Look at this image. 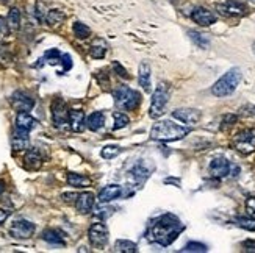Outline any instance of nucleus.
<instances>
[{"label": "nucleus", "instance_id": "1", "mask_svg": "<svg viewBox=\"0 0 255 253\" xmlns=\"http://www.w3.org/2000/svg\"><path fill=\"white\" fill-rule=\"evenodd\" d=\"M185 230V225L180 222V219L175 214H163L158 219L149 225L147 230V239L150 243H155L161 247H168L171 246L174 241L179 238V235Z\"/></svg>", "mask_w": 255, "mask_h": 253}, {"label": "nucleus", "instance_id": "2", "mask_svg": "<svg viewBox=\"0 0 255 253\" xmlns=\"http://www.w3.org/2000/svg\"><path fill=\"white\" fill-rule=\"evenodd\" d=\"M190 130L177 125L171 120H161V122H157L152 130H150V138L153 141H164V142H171V141H179L182 138H185Z\"/></svg>", "mask_w": 255, "mask_h": 253}, {"label": "nucleus", "instance_id": "3", "mask_svg": "<svg viewBox=\"0 0 255 253\" xmlns=\"http://www.w3.org/2000/svg\"><path fill=\"white\" fill-rule=\"evenodd\" d=\"M241 82V71L238 68H234L230 69L227 74H224L221 79L213 84L212 87V92L213 95L216 97H226V95H230L237 89V86L240 84Z\"/></svg>", "mask_w": 255, "mask_h": 253}, {"label": "nucleus", "instance_id": "4", "mask_svg": "<svg viewBox=\"0 0 255 253\" xmlns=\"http://www.w3.org/2000/svg\"><path fill=\"white\" fill-rule=\"evenodd\" d=\"M113 97L121 109H136L141 102V94L138 91H133L123 84L113 92Z\"/></svg>", "mask_w": 255, "mask_h": 253}, {"label": "nucleus", "instance_id": "5", "mask_svg": "<svg viewBox=\"0 0 255 253\" xmlns=\"http://www.w3.org/2000/svg\"><path fill=\"white\" fill-rule=\"evenodd\" d=\"M169 98V89L166 83H160V86L157 87V91L152 95V103H150V109H149V116L152 119H157L164 113L166 103H168Z\"/></svg>", "mask_w": 255, "mask_h": 253}, {"label": "nucleus", "instance_id": "6", "mask_svg": "<svg viewBox=\"0 0 255 253\" xmlns=\"http://www.w3.org/2000/svg\"><path fill=\"white\" fill-rule=\"evenodd\" d=\"M234 147L243 153V155H249L255 150V128L243 130L234 138Z\"/></svg>", "mask_w": 255, "mask_h": 253}, {"label": "nucleus", "instance_id": "7", "mask_svg": "<svg viewBox=\"0 0 255 253\" xmlns=\"http://www.w3.org/2000/svg\"><path fill=\"white\" fill-rule=\"evenodd\" d=\"M35 233V224H31L25 219H19L9 228V235L16 239H28Z\"/></svg>", "mask_w": 255, "mask_h": 253}, {"label": "nucleus", "instance_id": "8", "mask_svg": "<svg viewBox=\"0 0 255 253\" xmlns=\"http://www.w3.org/2000/svg\"><path fill=\"white\" fill-rule=\"evenodd\" d=\"M52 119H53V124L57 127H61L69 122V109H68V105H66L61 98H57V100H53L52 103Z\"/></svg>", "mask_w": 255, "mask_h": 253}, {"label": "nucleus", "instance_id": "9", "mask_svg": "<svg viewBox=\"0 0 255 253\" xmlns=\"http://www.w3.org/2000/svg\"><path fill=\"white\" fill-rule=\"evenodd\" d=\"M88 236H90L91 244L96 247H104L108 243V230L104 224L97 222L93 224L90 227V232H88Z\"/></svg>", "mask_w": 255, "mask_h": 253}, {"label": "nucleus", "instance_id": "10", "mask_svg": "<svg viewBox=\"0 0 255 253\" xmlns=\"http://www.w3.org/2000/svg\"><path fill=\"white\" fill-rule=\"evenodd\" d=\"M234 166L235 164H230L224 157H218L210 163V172H212V175L216 178H224L227 175H232Z\"/></svg>", "mask_w": 255, "mask_h": 253}, {"label": "nucleus", "instance_id": "11", "mask_svg": "<svg viewBox=\"0 0 255 253\" xmlns=\"http://www.w3.org/2000/svg\"><path fill=\"white\" fill-rule=\"evenodd\" d=\"M11 103L17 109L19 113H28L35 106V100L31 98V95H28L24 91H16L11 97Z\"/></svg>", "mask_w": 255, "mask_h": 253}, {"label": "nucleus", "instance_id": "12", "mask_svg": "<svg viewBox=\"0 0 255 253\" xmlns=\"http://www.w3.org/2000/svg\"><path fill=\"white\" fill-rule=\"evenodd\" d=\"M172 116L175 119L182 120L183 124H188V125H194L199 122V119H201V113L197 111V109H193V108H182V109H175L172 113Z\"/></svg>", "mask_w": 255, "mask_h": 253}, {"label": "nucleus", "instance_id": "13", "mask_svg": "<svg viewBox=\"0 0 255 253\" xmlns=\"http://www.w3.org/2000/svg\"><path fill=\"white\" fill-rule=\"evenodd\" d=\"M191 17L196 24L202 25V27H208V25H212L216 22L215 13H212V11L207 9V8H196L191 13Z\"/></svg>", "mask_w": 255, "mask_h": 253}, {"label": "nucleus", "instance_id": "14", "mask_svg": "<svg viewBox=\"0 0 255 253\" xmlns=\"http://www.w3.org/2000/svg\"><path fill=\"white\" fill-rule=\"evenodd\" d=\"M36 124H38V120L35 117H31L28 113H19L16 117V131L30 135V131L36 127Z\"/></svg>", "mask_w": 255, "mask_h": 253}, {"label": "nucleus", "instance_id": "15", "mask_svg": "<svg viewBox=\"0 0 255 253\" xmlns=\"http://www.w3.org/2000/svg\"><path fill=\"white\" fill-rule=\"evenodd\" d=\"M219 13H223L226 16H243L246 14V6L241 2H237V0H229V2L218 5Z\"/></svg>", "mask_w": 255, "mask_h": 253}, {"label": "nucleus", "instance_id": "16", "mask_svg": "<svg viewBox=\"0 0 255 253\" xmlns=\"http://www.w3.org/2000/svg\"><path fill=\"white\" fill-rule=\"evenodd\" d=\"M119 197H123V186H119V184H108L99 192V200L102 203L113 202L119 199Z\"/></svg>", "mask_w": 255, "mask_h": 253}, {"label": "nucleus", "instance_id": "17", "mask_svg": "<svg viewBox=\"0 0 255 253\" xmlns=\"http://www.w3.org/2000/svg\"><path fill=\"white\" fill-rule=\"evenodd\" d=\"M94 200L96 199H94V194L93 192H83V194H80L79 197H77L75 206H77V210H79V213L88 214V213L93 210Z\"/></svg>", "mask_w": 255, "mask_h": 253}, {"label": "nucleus", "instance_id": "18", "mask_svg": "<svg viewBox=\"0 0 255 253\" xmlns=\"http://www.w3.org/2000/svg\"><path fill=\"white\" fill-rule=\"evenodd\" d=\"M128 175H130V178L138 183V184H142L144 181H146L149 178V175H150V169H147L146 166H144L142 163L136 164V166H133L130 170H128Z\"/></svg>", "mask_w": 255, "mask_h": 253}, {"label": "nucleus", "instance_id": "19", "mask_svg": "<svg viewBox=\"0 0 255 253\" xmlns=\"http://www.w3.org/2000/svg\"><path fill=\"white\" fill-rule=\"evenodd\" d=\"M86 124V117L85 113L80 109H72L69 111V125L74 131H82Z\"/></svg>", "mask_w": 255, "mask_h": 253}, {"label": "nucleus", "instance_id": "20", "mask_svg": "<svg viewBox=\"0 0 255 253\" xmlns=\"http://www.w3.org/2000/svg\"><path fill=\"white\" fill-rule=\"evenodd\" d=\"M138 82L139 86L144 91L149 92L150 91V68L147 63H141L139 64V75H138Z\"/></svg>", "mask_w": 255, "mask_h": 253}, {"label": "nucleus", "instance_id": "21", "mask_svg": "<svg viewBox=\"0 0 255 253\" xmlns=\"http://www.w3.org/2000/svg\"><path fill=\"white\" fill-rule=\"evenodd\" d=\"M42 239L46 241V243H49V244H53V246H64V236H63V233L58 232V230H53V228L44 230Z\"/></svg>", "mask_w": 255, "mask_h": 253}, {"label": "nucleus", "instance_id": "22", "mask_svg": "<svg viewBox=\"0 0 255 253\" xmlns=\"http://www.w3.org/2000/svg\"><path fill=\"white\" fill-rule=\"evenodd\" d=\"M41 164H42V158L39 155V152L36 149L28 150L27 155H25V166L31 170H36L41 168Z\"/></svg>", "mask_w": 255, "mask_h": 253}, {"label": "nucleus", "instance_id": "23", "mask_svg": "<svg viewBox=\"0 0 255 253\" xmlns=\"http://www.w3.org/2000/svg\"><path fill=\"white\" fill-rule=\"evenodd\" d=\"M104 124H105V114H104V113H101V111L93 113L90 117H88V120H86L88 128L93 130V131L101 130V128L104 127Z\"/></svg>", "mask_w": 255, "mask_h": 253}, {"label": "nucleus", "instance_id": "24", "mask_svg": "<svg viewBox=\"0 0 255 253\" xmlns=\"http://www.w3.org/2000/svg\"><path fill=\"white\" fill-rule=\"evenodd\" d=\"M68 183L71 186H74V188H86V186L91 184V180L85 177V175H80V173H74L71 172L68 175Z\"/></svg>", "mask_w": 255, "mask_h": 253}, {"label": "nucleus", "instance_id": "25", "mask_svg": "<svg viewBox=\"0 0 255 253\" xmlns=\"http://www.w3.org/2000/svg\"><path fill=\"white\" fill-rule=\"evenodd\" d=\"M115 250L116 252H123V253H135V252H138V246L135 243H131V241L119 239V241H116V244H115Z\"/></svg>", "mask_w": 255, "mask_h": 253}, {"label": "nucleus", "instance_id": "26", "mask_svg": "<svg viewBox=\"0 0 255 253\" xmlns=\"http://www.w3.org/2000/svg\"><path fill=\"white\" fill-rule=\"evenodd\" d=\"M235 225H238L243 230H248V232H255V219L248 217V216H238L235 217Z\"/></svg>", "mask_w": 255, "mask_h": 253}, {"label": "nucleus", "instance_id": "27", "mask_svg": "<svg viewBox=\"0 0 255 253\" xmlns=\"http://www.w3.org/2000/svg\"><path fill=\"white\" fill-rule=\"evenodd\" d=\"M188 35H190L191 41L196 44V46H199L201 49H207L210 46V39L207 35H202V33H199V31H190Z\"/></svg>", "mask_w": 255, "mask_h": 253}, {"label": "nucleus", "instance_id": "28", "mask_svg": "<svg viewBox=\"0 0 255 253\" xmlns=\"http://www.w3.org/2000/svg\"><path fill=\"white\" fill-rule=\"evenodd\" d=\"M72 30H74V35L79 38V39H88V38H90V35H91L90 27L82 24V22H75Z\"/></svg>", "mask_w": 255, "mask_h": 253}, {"label": "nucleus", "instance_id": "29", "mask_svg": "<svg viewBox=\"0 0 255 253\" xmlns=\"http://www.w3.org/2000/svg\"><path fill=\"white\" fill-rule=\"evenodd\" d=\"M64 20V14L61 13V11L58 9H50L47 11V14H46V22L49 25H57V24H61V22Z\"/></svg>", "mask_w": 255, "mask_h": 253}, {"label": "nucleus", "instance_id": "30", "mask_svg": "<svg viewBox=\"0 0 255 253\" xmlns=\"http://www.w3.org/2000/svg\"><path fill=\"white\" fill-rule=\"evenodd\" d=\"M8 24L11 28H19L20 24V11L17 8H11L8 13Z\"/></svg>", "mask_w": 255, "mask_h": 253}, {"label": "nucleus", "instance_id": "31", "mask_svg": "<svg viewBox=\"0 0 255 253\" xmlns=\"http://www.w3.org/2000/svg\"><path fill=\"white\" fill-rule=\"evenodd\" d=\"M113 117H115V125H113V128H115V130L124 128V127H127V125H128V122H130L128 116H127V114H124V113H115V114H113Z\"/></svg>", "mask_w": 255, "mask_h": 253}, {"label": "nucleus", "instance_id": "32", "mask_svg": "<svg viewBox=\"0 0 255 253\" xmlns=\"http://www.w3.org/2000/svg\"><path fill=\"white\" fill-rule=\"evenodd\" d=\"M119 152H121V149L118 146H105L102 149V157L105 160H113L119 155Z\"/></svg>", "mask_w": 255, "mask_h": 253}, {"label": "nucleus", "instance_id": "33", "mask_svg": "<svg viewBox=\"0 0 255 253\" xmlns=\"http://www.w3.org/2000/svg\"><path fill=\"white\" fill-rule=\"evenodd\" d=\"M44 60H47L50 64H57V63H60V60H61V53H60L57 49L47 50L46 55H44Z\"/></svg>", "mask_w": 255, "mask_h": 253}, {"label": "nucleus", "instance_id": "34", "mask_svg": "<svg viewBox=\"0 0 255 253\" xmlns=\"http://www.w3.org/2000/svg\"><path fill=\"white\" fill-rule=\"evenodd\" d=\"M207 250H208V247L205 244H201V243H188L182 252H199V253H201V252H207Z\"/></svg>", "mask_w": 255, "mask_h": 253}, {"label": "nucleus", "instance_id": "35", "mask_svg": "<svg viewBox=\"0 0 255 253\" xmlns=\"http://www.w3.org/2000/svg\"><path fill=\"white\" fill-rule=\"evenodd\" d=\"M115 213V208H104V206H97L96 208V211H94V214L97 216V217H101V219H107V217H110Z\"/></svg>", "mask_w": 255, "mask_h": 253}, {"label": "nucleus", "instance_id": "36", "mask_svg": "<svg viewBox=\"0 0 255 253\" xmlns=\"http://www.w3.org/2000/svg\"><path fill=\"white\" fill-rule=\"evenodd\" d=\"M105 53H107V46H94L91 47V57L93 58H97V60H101L105 57Z\"/></svg>", "mask_w": 255, "mask_h": 253}, {"label": "nucleus", "instance_id": "37", "mask_svg": "<svg viewBox=\"0 0 255 253\" xmlns=\"http://www.w3.org/2000/svg\"><path fill=\"white\" fill-rule=\"evenodd\" d=\"M113 71L121 77V79H124V80H128V79H130V75L127 74V71H126V69H124L123 66H121L118 61H115V63H113Z\"/></svg>", "mask_w": 255, "mask_h": 253}, {"label": "nucleus", "instance_id": "38", "mask_svg": "<svg viewBox=\"0 0 255 253\" xmlns=\"http://www.w3.org/2000/svg\"><path fill=\"white\" fill-rule=\"evenodd\" d=\"M60 63L63 64V71H69V69L72 68V58H71V55L63 53V55H61Z\"/></svg>", "mask_w": 255, "mask_h": 253}, {"label": "nucleus", "instance_id": "39", "mask_svg": "<svg viewBox=\"0 0 255 253\" xmlns=\"http://www.w3.org/2000/svg\"><path fill=\"white\" fill-rule=\"evenodd\" d=\"M246 210L249 214L255 216V197H249V199L246 200Z\"/></svg>", "mask_w": 255, "mask_h": 253}, {"label": "nucleus", "instance_id": "40", "mask_svg": "<svg viewBox=\"0 0 255 253\" xmlns=\"http://www.w3.org/2000/svg\"><path fill=\"white\" fill-rule=\"evenodd\" d=\"M77 197H79V195H77V194H63V200L66 202V203H72V202H75L77 200Z\"/></svg>", "mask_w": 255, "mask_h": 253}, {"label": "nucleus", "instance_id": "41", "mask_svg": "<svg viewBox=\"0 0 255 253\" xmlns=\"http://www.w3.org/2000/svg\"><path fill=\"white\" fill-rule=\"evenodd\" d=\"M243 247H245L246 252H255V243H254V241H246V243H243Z\"/></svg>", "mask_w": 255, "mask_h": 253}, {"label": "nucleus", "instance_id": "42", "mask_svg": "<svg viewBox=\"0 0 255 253\" xmlns=\"http://www.w3.org/2000/svg\"><path fill=\"white\" fill-rule=\"evenodd\" d=\"M9 214H11V211H8V210H0V225L6 221V219L9 217Z\"/></svg>", "mask_w": 255, "mask_h": 253}, {"label": "nucleus", "instance_id": "43", "mask_svg": "<svg viewBox=\"0 0 255 253\" xmlns=\"http://www.w3.org/2000/svg\"><path fill=\"white\" fill-rule=\"evenodd\" d=\"M235 120H237V117H235V116H226V119H224V125H223V127L234 125V124H235Z\"/></svg>", "mask_w": 255, "mask_h": 253}, {"label": "nucleus", "instance_id": "44", "mask_svg": "<svg viewBox=\"0 0 255 253\" xmlns=\"http://www.w3.org/2000/svg\"><path fill=\"white\" fill-rule=\"evenodd\" d=\"M3 191H5V181H3V180H0V195L3 194Z\"/></svg>", "mask_w": 255, "mask_h": 253}, {"label": "nucleus", "instance_id": "45", "mask_svg": "<svg viewBox=\"0 0 255 253\" xmlns=\"http://www.w3.org/2000/svg\"><path fill=\"white\" fill-rule=\"evenodd\" d=\"M254 53H255V42H254Z\"/></svg>", "mask_w": 255, "mask_h": 253}, {"label": "nucleus", "instance_id": "46", "mask_svg": "<svg viewBox=\"0 0 255 253\" xmlns=\"http://www.w3.org/2000/svg\"><path fill=\"white\" fill-rule=\"evenodd\" d=\"M0 27H2V24H0Z\"/></svg>", "mask_w": 255, "mask_h": 253}]
</instances>
